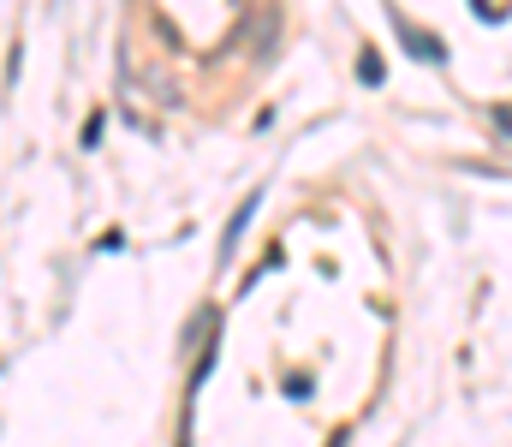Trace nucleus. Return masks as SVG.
Wrapping results in <instances>:
<instances>
[{
	"mask_svg": "<svg viewBox=\"0 0 512 447\" xmlns=\"http://www.w3.org/2000/svg\"><path fill=\"white\" fill-rule=\"evenodd\" d=\"M399 42H405V54H417V60H441V54H447L435 36H423V30H411V24L399 30Z\"/></svg>",
	"mask_w": 512,
	"mask_h": 447,
	"instance_id": "obj_1",
	"label": "nucleus"
},
{
	"mask_svg": "<svg viewBox=\"0 0 512 447\" xmlns=\"http://www.w3.org/2000/svg\"><path fill=\"white\" fill-rule=\"evenodd\" d=\"M251 215H256V197H245V209L233 215V227H227V239H221V257H227V251H233V245L245 239V227H251Z\"/></svg>",
	"mask_w": 512,
	"mask_h": 447,
	"instance_id": "obj_2",
	"label": "nucleus"
},
{
	"mask_svg": "<svg viewBox=\"0 0 512 447\" xmlns=\"http://www.w3.org/2000/svg\"><path fill=\"white\" fill-rule=\"evenodd\" d=\"M358 72H364V84H382V54L364 48V54H358Z\"/></svg>",
	"mask_w": 512,
	"mask_h": 447,
	"instance_id": "obj_3",
	"label": "nucleus"
}]
</instances>
